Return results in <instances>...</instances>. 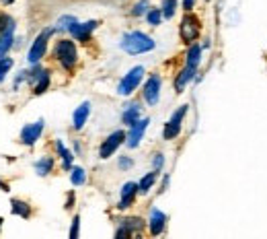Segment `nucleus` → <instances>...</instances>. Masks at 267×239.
<instances>
[{"label":"nucleus","instance_id":"nucleus-1","mask_svg":"<svg viewBox=\"0 0 267 239\" xmlns=\"http://www.w3.org/2000/svg\"><path fill=\"white\" fill-rule=\"evenodd\" d=\"M154 48V41L140 33V31H134V33H127L123 39H121V50L127 52V54H144V52H150Z\"/></svg>","mask_w":267,"mask_h":239},{"label":"nucleus","instance_id":"nucleus-2","mask_svg":"<svg viewBox=\"0 0 267 239\" xmlns=\"http://www.w3.org/2000/svg\"><path fill=\"white\" fill-rule=\"evenodd\" d=\"M142 76H144V68H142V66L131 68V70L121 78V83H119V87H117V93H119V95H129V93H134V91H136V87L140 85Z\"/></svg>","mask_w":267,"mask_h":239},{"label":"nucleus","instance_id":"nucleus-3","mask_svg":"<svg viewBox=\"0 0 267 239\" xmlns=\"http://www.w3.org/2000/svg\"><path fill=\"white\" fill-rule=\"evenodd\" d=\"M56 54H58V60L64 64L66 68H72L74 66V62H76V48H74L72 41L62 39L58 43V48H56Z\"/></svg>","mask_w":267,"mask_h":239},{"label":"nucleus","instance_id":"nucleus-4","mask_svg":"<svg viewBox=\"0 0 267 239\" xmlns=\"http://www.w3.org/2000/svg\"><path fill=\"white\" fill-rule=\"evenodd\" d=\"M185 114H187V105H181L179 110H177V112L173 114V118L167 122V126H165V138H167V140L175 138L177 134L181 132V122H183Z\"/></svg>","mask_w":267,"mask_h":239},{"label":"nucleus","instance_id":"nucleus-5","mask_svg":"<svg viewBox=\"0 0 267 239\" xmlns=\"http://www.w3.org/2000/svg\"><path fill=\"white\" fill-rule=\"evenodd\" d=\"M123 140H125V134L121 132V130H117V132H113L111 136H107V140L101 144V150H99L101 159H109V157L117 150V146H119Z\"/></svg>","mask_w":267,"mask_h":239},{"label":"nucleus","instance_id":"nucleus-6","mask_svg":"<svg viewBox=\"0 0 267 239\" xmlns=\"http://www.w3.org/2000/svg\"><path fill=\"white\" fill-rule=\"evenodd\" d=\"M50 33L52 31H46V33H41L35 41H33V46H31V50H29V62L31 64H37L39 62V58L46 54V46H48V37H50Z\"/></svg>","mask_w":267,"mask_h":239},{"label":"nucleus","instance_id":"nucleus-7","mask_svg":"<svg viewBox=\"0 0 267 239\" xmlns=\"http://www.w3.org/2000/svg\"><path fill=\"white\" fill-rule=\"evenodd\" d=\"M146 128H148V118L138 120L136 124L131 126L129 134H127V146H129V148H136V146L140 144V140H142V136H144V132H146Z\"/></svg>","mask_w":267,"mask_h":239},{"label":"nucleus","instance_id":"nucleus-8","mask_svg":"<svg viewBox=\"0 0 267 239\" xmlns=\"http://www.w3.org/2000/svg\"><path fill=\"white\" fill-rule=\"evenodd\" d=\"M41 132H43V120L31 124V126H25V128H23V132H21V138H23L25 144L31 146V144H35V142L39 140Z\"/></svg>","mask_w":267,"mask_h":239},{"label":"nucleus","instance_id":"nucleus-9","mask_svg":"<svg viewBox=\"0 0 267 239\" xmlns=\"http://www.w3.org/2000/svg\"><path fill=\"white\" fill-rule=\"evenodd\" d=\"M159 95H161V78L159 76H150L146 87H144V99L150 105H154L159 101Z\"/></svg>","mask_w":267,"mask_h":239},{"label":"nucleus","instance_id":"nucleus-10","mask_svg":"<svg viewBox=\"0 0 267 239\" xmlns=\"http://www.w3.org/2000/svg\"><path fill=\"white\" fill-rule=\"evenodd\" d=\"M95 27H97V21H88V23H74V25H70V33L76 39L84 41V39H88V35H91V31Z\"/></svg>","mask_w":267,"mask_h":239},{"label":"nucleus","instance_id":"nucleus-11","mask_svg":"<svg viewBox=\"0 0 267 239\" xmlns=\"http://www.w3.org/2000/svg\"><path fill=\"white\" fill-rule=\"evenodd\" d=\"M197 35V21L193 17H185L181 23V37L185 41H193Z\"/></svg>","mask_w":267,"mask_h":239},{"label":"nucleus","instance_id":"nucleus-12","mask_svg":"<svg viewBox=\"0 0 267 239\" xmlns=\"http://www.w3.org/2000/svg\"><path fill=\"white\" fill-rule=\"evenodd\" d=\"M13 33H15V23H13V21H9V27L5 29L3 37H0V58H5L7 52L11 50V46H13Z\"/></svg>","mask_w":267,"mask_h":239},{"label":"nucleus","instance_id":"nucleus-13","mask_svg":"<svg viewBox=\"0 0 267 239\" xmlns=\"http://www.w3.org/2000/svg\"><path fill=\"white\" fill-rule=\"evenodd\" d=\"M136 192H138V186L131 184V182H127V184L121 188V200H119V206H117V208H127V206L131 204L134 194H136Z\"/></svg>","mask_w":267,"mask_h":239},{"label":"nucleus","instance_id":"nucleus-14","mask_svg":"<svg viewBox=\"0 0 267 239\" xmlns=\"http://www.w3.org/2000/svg\"><path fill=\"white\" fill-rule=\"evenodd\" d=\"M165 221H167V216L161 210H152V214H150V231H152V235H161V231L165 229Z\"/></svg>","mask_w":267,"mask_h":239},{"label":"nucleus","instance_id":"nucleus-15","mask_svg":"<svg viewBox=\"0 0 267 239\" xmlns=\"http://www.w3.org/2000/svg\"><path fill=\"white\" fill-rule=\"evenodd\" d=\"M88 114H91V103L84 101V103L78 107V110L74 112V128H76V130H80V128L86 124Z\"/></svg>","mask_w":267,"mask_h":239},{"label":"nucleus","instance_id":"nucleus-16","mask_svg":"<svg viewBox=\"0 0 267 239\" xmlns=\"http://www.w3.org/2000/svg\"><path fill=\"white\" fill-rule=\"evenodd\" d=\"M193 74H195V68H191V66H185L183 68V72L179 74V78H177V83H175V89L177 91H181L183 89V87L193 78Z\"/></svg>","mask_w":267,"mask_h":239},{"label":"nucleus","instance_id":"nucleus-17","mask_svg":"<svg viewBox=\"0 0 267 239\" xmlns=\"http://www.w3.org/2000/svg\"><path fill=\"white\" fill-rule=\"evenodd\" d=\"M154 182H157V173H146V176L142 178V182H140V186H138V192L140 194H148L150 192V188L154 186Z\"/></svg>","mask_w":267,"mask_h":239},{"label":"nucleus","instance_id":"nucleus-18","mask_svg":"<svg viewBox=\"0 0 267 239\" xmlns=\"http://www.w3.org/2000/svg\"><path fill=\"white\" fill-rule=\"evenodd\" d=\"M138 118H140V105L134 103V105H129V110L123 114V122L129 124V126H134V124L138 122Z\"/></svg>","mask_w":267,"mask_h":239},{"label":"nucleus","instance_id":"nucleus-19","mask_svg":"<svg viewBox=\"0 0 267 239\" xmlns=\"http://www.w3.org/2000/svg\"><path fill=\"white\" fill-rule=\"evenodd\" d=\"M199 56H202V48H199V46H191V48H189V52H187V66L197 68V64H199Z\"/></svg>","mask_w":267,"mask_h":239},{"label":"nucleus","instance_id":"nucleus-20","mask_svg":"<svg viewBox=\"0 0 267 239\" xmlns=\"http://www.w3.org/2000/svg\"><path fill=\"white\" fill-rule=\"evenodd\" d=\"M48 85H50V74L48 72H39V81L35 85V95H41L43 91L48 89Z\"/></svg>","mask_w":267,"mask_h":239},{"label":"nucleus","instance_id":"nucleus-21","mask_svg":"<svg viewBox=\"0 0 267 239\" xmlns=\"http://www.w3.org/2000/svg\"><path fill=\"white\" fill-rule=\"evenodd\" d=\"M52 165H54L52 159H41V161L35 163V169H37L39 176H48V173L52 171Z\"/></svg>","mask_w":267,"mask_h":239},{"label":"nucleus","instance_id":"nucleus-22","mask_svg":"<svg viewBox=\"0 0 267 239\" xmlns=\"http://www.w3.org/2000/svg\"><path fill=\"white\" fill-rule=\"evenodd\" d=\"M11 68H13V60L11 58H0V83L5 81V76Z\"/></svg>","mask_w":267,"mask_h":239},{"label":"nucleus","instance_id":"nucleus-23","mask_svg":"<svg viewBox=\"0 0 267 239\" xmlns=\"http://www.w3.org/2000/svg\"><path fill=\"white\" fill-rule=\"evenodd\" d=\"M58 150H60V155L64 157V167L70 169V165H72V153H70V150H66L62 142H58Z\"/></svg>","mask_w":267,"mask_h":239},{"label":"nucleus","instance_id":"nucleus-24","mask_svg":"<svg viewBox=\"0 0 267 239\" xmlns=\"http://www.w3.org/2000/svg\"><path fill=\"white\" fill-rule=\"evenodd\" d=\"M70 180H72L74 186L84 184V171H82L80 167H72V176H70Z\"/></svg>","mask_w":267,"mask_h":239},{"label":"nucleus","instance_id":"nucleus-25","mask_svg":"<svg viewBox=\"0 0 267 239\" xmlns=\"http://www.w3.org/2000/svg\"><path fill=\"white\" fill-rule=\"evenodd\" d=\"M13 210L21 216H29V206L25 202H19V200H13Z\"/></svg>","mask_w":267,"mask_h":239},{"label":"nucleus","instance_id":"nucleus-26","mask_svg":"<svg viewBox=\"0 0 267 239\" xmlns=\"http://www.w3.org/2000/svg\"><path fill=\"white\" fill-rule=\"evenodd\" d=\"M161 19H163V11H159V9L148 11V23H150V25H159Z\"/></svg>","mask_w":267,"mask_h":239},{"label":"nucleus","instance_id":"nucleus-27","mask_svg":"<svg viewBox=\"0 0 267 239\" xmlns=\"http://www.w3.org/2000/svg\"><path fill=\"white\" fill-rule=\"evenodd\" d=\"M175 7H177L175 0H165V3H163V17H173L175 15Z\"/></svg>","mask_w":267,"mask_h":239},{"label":"nucleus","instance_id":"nucleus-28","mask_svg":"<svg viewBox=\"0 0 267 239\" xmlns=\"http://www.w3.org/2000/svg\"><path fill=\"white\" fill-rule=\"evenodd\" d=\"M74 23H76V19H74V17H62V19L58 21L60 29H70V25H74Z\"/></svg>","mask_w":267,"mask_h":239},{"label":"nucleus","instance_id":"nucleus-29","mask_svg":"<svg viewBox=\"0 0 267 239\" xmlns=\"http://www.w3.org/2000/svg\"><path fill=\"white\" fill-rule=\"evenodd\" d=\"M144 13H148V3H146V0H140V3L134 7V15H136V17H142Z\"/></svg>","mask_w":267,"mask_h":239},{"label":"nucleus","instance_id":"nucleus-30","mask_svg":"<svg viewBox=\"0 0 267 239\" xmlns=\"http://www.w3.org/2000/svg\"><path fill=\"white\" fill-rule=\"evenodd\" d=\"M140 223H142L140 219H127V221H125V229H127V231H131V229H140Z\"/></svg>","mask_w":267,"mask_h":239},{"label":"nucleus","instance_id":"nucleus-31","mask_svg":"<svg viewBox=\"0 0 267 239\" xmlns=\"http://www.w3.org/2000/svg\"><path fill=\"white\" fill-rule=\"evenodd\" d=\"M78 229H80V219L76 216V219L72 221V229H70V237H78Z\"/></svg>","mask_w":267,"mask_h":239},{"label":"nucleus","instance_id":"nucleus-32","mask_svg":"<svg viewBox=\"0 0 267 239\" xmlns=\"http://www.w3.org/2000/svg\"><path fill=\"white\" fill-rule=\"evenodd\" d=\"M9 21H11V19H7V15H0V31H3V29H7Z\"/></svg>","mask_w":267,"mask_h":239},{"label":"nucleus","instance_id":"nucleus-33","mask_svg":"<svg viewBox=\"0 0 267 239\" xmlns=\"http://www.w3.org/2000/svg\"><path fill=\"white\" fill-rule=\"evenodd\" d=\"M163 163H165L163 155H157V157H154V169H159V167H163Z\"/></svg>","mask_w":267,"mask_h":239},{"label":"nucleus","instance_id":"nucleus-34","mask_svg":"<svg viewBox=\"0 0 267 239\" xmlns=\"http://www.w3.org/2000/svg\"><path fill=\"white\" fill-rule=\"evenodd\" d=\"M119 167H121V169H127V167H131V161L125 159V157H121V159H119Z\"/></svg>","mask_w":267,"mask_h":239},{"label":"nucleus","instance_id":"nucleus-35","mask_svg":"<svg viewBox=\"0 0 267 239\" xmlns=\"http://www.w3.org/2000/svg\"><path fill=\"white\" fill-rule=\"evenodd\" d=\"M193 5H195V0H183V9H185V11H191Z\"/></svg>","mask_w":267,"mask_h":239},{"label":"nucleus","instance_id":"nucleus-36","mask_svg":"<svg viewBox=\"0 0 267 239\" xmlns=\"http://www.w3.org/2000/svg\"><path fill=\"white\" fill-rule=\"evenodd\" d=\"M3 3H7V5H11V3H13V0H3Z\"/></svg>","mask_w":267,"mask_h":239}]
</instances>
